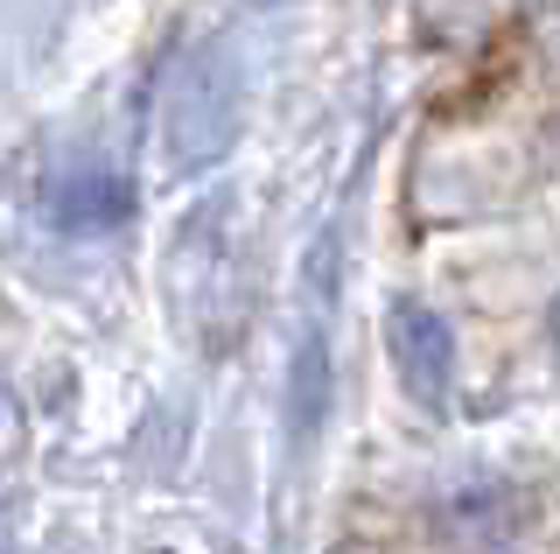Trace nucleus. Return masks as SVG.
Returning a JSON list of instances; mask_svg holds the SVG:
<instances>
[{"label": "nucleus", "instance_id": "obj_2", "mask_svg": "<svg viewBox=\"0 0 560 554\" xmlns=\"http://www.w3.org/2000/svg\"><path fill=\"white\" fill-rule=\"evenodd\" d=\"M385 351H393L399 386H407L420 407L448 401V386H455V331L428 302H393V316H385Z\"/></svg>", "mask_w": 560, "mask_h": 554}, {"label": "nucleus", "instance_id": "obj_1", "mask_svg": "<svg viewBox=\"0 0 560 554\" xmlns=\"http://www.w3.org/2000/svg\"><path fill=\"white\" fill-rule=\"evenodd\" d=\"M232 119H238V78L224 49H203L197 64L175 84V113H168V148L183 169L210 162L224 141H232Z\"/></svg>", "mask_w": 560, "mask_h": 554}, {"label": "nucleus", "instance_id": "obj_3", "mask_svg": "<svg viewBox=\"0 0 560 554\" xmlns=\"http://www.w3.org/2000/svg\"><path fill=\"white\" fill-rule=\"evenodd\" d=\"M442 533L455 554H512L525 533V498L512 484H469V492L442 498Z\"/></svg>", "mask_w": 560, "mask_h": 554}, {"label": "nucleus", "instance_id": "obj_4", "mask_svg": "<svg viewBox=\"0 0 560 554\" xmlns=\"http://www.w3.org/2000/svg\"><path fill=\"white\" fill-rule=\"evenodd\" d=\"M57 224H70V232H98V224H119L127 218V183L119 176H78L70 189H57Z\"/></svg>", "mask_w": 560, "mask_h": 554}, {"label": "nucleus", "instance_id": "obj_5", "mask_svg": "<svg viewBox=\"0 0 560 554\" xmlns=\"http://www.w3.org/2000/svg\"><path fill=\"white\" fill-rule=\"evenodd\" d=\"M547 331H553V351H560V296H553V309H547Z\"/></svg>", "mask_w": 560, "mask_h": 554}]
</instances>
